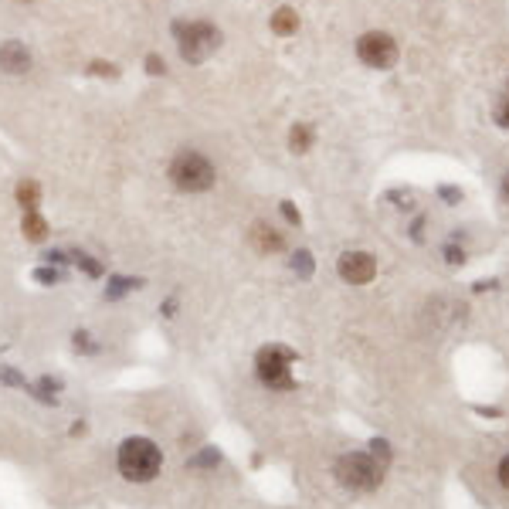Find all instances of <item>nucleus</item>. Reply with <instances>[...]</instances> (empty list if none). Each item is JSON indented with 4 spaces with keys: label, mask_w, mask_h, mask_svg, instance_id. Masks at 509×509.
Here are the masks:
<instances>
[{
    "label": "nucleus",
    "mask_w": 509,
    "mask_h": 509,
    "mask_svg": "<svg viewBox=\"0 0 509 509\" xmlns=\"http://www.w3.org/2000/svg\"><path fill=\"white\" fill-rule=\"evenodd\" d=\"M34 282L58 285V282H65V268H58V265H38V268H34Z\"/></svg>",
    "instance_id": "nucleus-19"
},
{
    "label": "nucleus",
    "mask_w": 509,
    "mask_h": 509,
    "mask_svg": "<svg viewBox=\"0 0 509 509\" xmlns=\"http://www.w3.org/2000/svg\"><path fill=\"white\" fill-rule=\"evenodd\" d=\"M116 469L126 482H153L163 469V451L153 438L146 434H133L126 438L119 451H116Z\"/></svg>",
    "instance_id": "nucleus-1"
},
{
    "label": "nucleus",
    "mask_w": 509,
    "mask_h": 509,
    "mask_svg": "<svg viewBox=\"0 0 509 509\" xmlns=\"http://www.w3.org/2000/svg\"><path fill=\"white\" fill-rule=\"evenodd\" d=\"M31 68V51L21 41H4L0 45V72L7 75H24Z\"/></svg>",
    "instance_id": "nucleus-9"
},
{
    "label": "nucleus",
    "mask_w": 509,
    "mask_h": 509,
    "mask_svg": "<svg viewBox=\"0 0 509 509\" xmlns=\"http://www.w3.org/2000/svg\"><path fill=\"white\" fill-rule=\"evenodd\" d=\"M221 465V451L214 445H204L197 455L187 459V469H217Z\"/></svg>",
    "instance_id": "nucleus-15"
},
{
    "label": "nucleus",
    "mask_w": 509,
    "mask_h": 509,
    "mask_svg": "<svg viewBox=\"0 0 509 509\" xmlns=\"http://www.w3.org/2000/svg\"><path fill=\"white\" fill-rule=\"evenodd\" d=\"M17 204H21L24 211H38V204H41V187H38V180H21V184H17Z\"/></svg>",
    "instance_id": "nucleus-14"
},
{
    "label": "nucleus",
    "mask_w": 509,
    "mask_h": 509,
    "mask_svg": "<svg viewBox=\"0 0 509 509\" xmlns=\"http://www.w3.org/2000/svg\"><path fill=\"white\" fill-rule=\"evenodd\" d=\"M292 363L295 354L289 346H262L258 356H255V373L268 390H295V377H292Z\"/></svg>",
    "instance_id": "nucleus-4"
},
{
    "label": "nucleus",
    "mask_w": 509,
    "mask_h": 509,
    "mask_svg": "<svg viewBox=\"0 0 509 509\" xmlns=\"http://www.w3.org/2000/svg\"><path fill=\"white\" fill-rule=\"evenodd\" d=\"M0 354H4V346H0Z\"/></svg>",
    "instance_id": "nucleus-34"
},
{
    "label": "nucleus",
    "mask_w": 509,
    "mask_h": 509,
    "mask_svg": "<svg viewBox=\"0 0 509 509\" xmlns=\"http://www.w3.org/2000/svg\"><path fill=\"white\" fill-rule=\"evenodd\" d=\"M445 258H448L451 265H462V262H465V251H459L455 245H448V248H445Z\"/></svg>",
    "instance_id": "nucleus-30"
},
{
    "label": "nucleus",
    "mask_w": 509,
    "mask_h": 509,
    "mask_svg": "<svg viewBox=\"0 0 509 509\" xmlns=\"http://www.w3.org/2000/svg\"><path fill=\"white\" fill-rule=\"evenodd\" d=\"M214 163L197 150H180V153L170 160V180L173 187H180L187 194H201L214 187Z\"/></svg>",
    "instance_id": "nucleus-3"
},
{
    "label": "nucleus",
    "mask_w": 509,
    "mask_h": 509,
    "mask_svg": "<svg viewBox=\"0 0 509 509\" xmlns=\"http://www.w3.org/2000/svg\"><path fill=\"white\" fill-rule=\"evenodd\" d=\"M333 472H336L339 486L350 489V493H373L384 482V465L377 462L371 451H346V455H339Z\"/></svg>",
    "instance_id": "nucleus-2"
},
{
    "label": "nucleus",
    "mask_w": 509,
    "mask_h": 509,
    "mask_svg": "<svg viewBox=\"0 0 509 509\" xmlns=\"http://www.w3.org/2000/svg\"><path fill=\"white\" fill-rule=\"evenodd\" d=\"M92 75H109V78H116V75H119V68H116V65H109V62H92Z\"/></svg>",
    "instance_id": "nucleus-25"
},
{
    "label": "nucleus",
    "mask_w": 509,
    "mask_h": 509,
    "mask_svg": "<svg viewBox=\"0 0 509 509\" xmlns=\"http://www.w3.org/2000/svg\"><path fill=\"white\" fill-rule=\"evenodd\" d=\"M146 72L150 75H167V62L160 55H146Z\"/></svg>",
    "instance_id": "nucleus-23"
},
{
    "label": "nucleus",
    "mask_w": 509,
    "mask_h": 509,
    "mask_svg": "<svg viewBox=\"0 0 509 509\" xmlns=\"http://www.w3.org/2000/svg\"><path fill=\"white\" fill-rule=\"evenodd\" d=\"M173 34L180 41V58L190 65H201L217 45H221V31H217L211 21H194V24H184L177 21L173 24Z\"/></svg>",
    "instance_id": "nucleus-5"
},
{
    "label": "nucleus",
    "mask_w": 509,
    "mask_h": 509,
    "mask_svg": "<svg viewBox=\"0 0 509 509\" xmlns=\"http://www.w3.org/2000/svg\"><path fill=\"white\" fill-rule=\"evenodd\" d=\"M371 455H373V459H377L381 465H384V469L390 465V445H387L384 438H373V442H371Z\"/></svg>",
    "instance_id": "nucleus-22"
},
{
    "label": "nucleus",
    "mask_w": 509,
    "mask_h": 509,
    "mask_svg": "<svg viewBox=\"0 0 509 509\" xmlns=\"http://www.w3.org/2000/svg\"><path fill=\"white\" fill-rule=\"evenodd\" d=\"M278 211H282V217H285L289 224H299V221H302V217H299V211H295V207H292L289 201H282V204H278Z\"/></svg>",
    "instance_id": "nucleus-27"
},
{
    "label": "nucleus",
    "mask_w": 509,
    "mask_h": 509,
    "mask_svg": "<svg viewBox=\"0 0 509 509\" xmlns=\"http://www.w3.org/2000/svg\"><path fill=\"white\" fill-rule=\"evenodd\" d=\"M496 123L503 126V129H509V85H506V99H503L499 109H496Z\"/></svg>",
    "instance_id": "nucleus-24"
},
{
    "label": "nucleus",
    "mask_w": 509,
    "mask_h": 509,
    "mask_svg": "<svg viewBox=\"0 0 509 509\" xmlns=\"http://www.w3.org/2000/svg\"><path fill=\"white\" fill-rule=\"evenodd\" d=\"M65 387V381L62 377H51V373H45V377H38L34 384H24V390L31 394L34 401H41V404H48V407H55L58 404V390Z\"/></svg>",
    "instance_id": "nucleus-10"
},
{
    "label": "nucleus",
    "mask_w": 509,
    "mask_h": 509,
    "mask_svg": "<svg viewBox=\"0 0 509 509\" xmlns=\"http://www.w3.org/2000/svg\"><path fill=\"white\" fill-rule=\"evenodd\" d=\"M272 31L282 34V38L295 34L299 31V14H295L292 7H278L275 14H272Z\"/></svg>",
    "instance_id": "nucleus-13"
},
{
    "label": "nucleus",
    "mask_w": 509,
    "mask_h": 509,
    "mask_svg": "<svg viewBox=\"0 0 509 509\" xmlns=\"http://www.w3.org/2000/svg\"><path fill=\"white\" fill-rule=\"evenodd\" d=\"M289 146H292V153H306L309 146H312V129H309V126H292Z\"/></svg>",
    "instance_id": "nucleus-17"
},
{
    "label": "nucleus",
    "mask_w": 509,
    "mask_h": 509,
    "mask_svg": "<svg viewBox=\"0 0 509 509\" xmlns=\"http://www.w3.org/2000/svg\"><path fill=\"white\" fill-rule=\"evenodd\" d=\"M72 350H75V354H82V356H95L102 346L92 339V333H89V329H75V333H72Z\"/></svg>",
    "instance_id": "nucleus-16"
},
{
    "label": "nucleus",
    "mask_w": 509,
    "mask_h": 509,
    "mask_svg": "<svg viewBox=\"0 0 509 509\" xmlns=\"http://www.w3.org/2000/svg\"><path fill=\"white\" fill-rule=\"evenodd\" d=\"M503 197L509 201V173H506V180H503Z\"/></svg>",
    "instance_id": "nucleus-33"
},
{
    "label": "nucleus",
    "mask_w": 509,
    "mask_h": 509,
    "mask_svg": "<svg viewBox=\"0 0 509 509\" xmlns=\"http://www.w3.org/2000/svg\"><path fill=\"white\" fill-rule=\"evenodd\" d=\"M45 265H58V268H65V265H68V255H65V251H45Z\"/></svg>",
    "instance_id": "nucleus-28"
},
{
    "label": "nucleus",
    "mask_w": 509,
    "mask_h": 509,
    "mask_svg": "<svg viewBox=\"0 0 509 509\" xmlns=\"http://www.w3.org/2000/svg\"><path fill=\"white\" fill-rule=\"evenodd\" d=\"M336 272L350 285H367L377 275V258H373L371 251H343L336 262Z\"/></svg>",
    "instance_id": "nucleus-7"
},
{
    "label": "nucleus",
    "mask_w": 509,
    "mask_h": 509,
    "mask_svg": "<svg viewBox=\"0 0 509 509\" xmlns=\"http://www.w3.org/2000/svg\"><path fill=\"white\" fill-rule=\"evenodd\" d=\"M0 384L4 387H24L28 384V377L21 371H14V367H7V363H0Z\"/></svg>",
    "instance_id": "nucleus-21"
},
{
    "label": "nucleus",
    "mask_w": 509,
    "mask_h": 509,
    "mask_svg": "<svg viewBox=\"0 0 509 509\" xmlns=\"http://www.w3.org/2000/svg\"><path fill=\"white\" fill-rule=\"evenodd\" d=\"M496 476H499V486H503V489H509V455H503V459H499Z\"/></svg>",
    "instance_id": "nucleus-26"
},
{
    "label": "nucleus",
    "mask_w": 509,
    "mask_h": 509,
    "mask_svg": "<svg viewBox=\"0 0 509 509\" xmlns=\"http://www.w3.org/2000/svg\"><path fill=\"white\" fill-rule=\"evenodd\" d=\"M248 245L255 248L258 255H275V251L285 248V234L278 231V228H272L268 221H255L248 228Z\"/></svg>",
    "instance_id": "nucleus-8"
},
{
    "label": "nucleus",
    "mask_w": 509,
    "mask_h": 509,
    "mask_svg": "<svg viewBox=\"0 0 509 509\" xmlns=\"http://www.w3.org/2000/svg\"><path fill=\"white\" fill-rule=\"evenodd\" d=\"M356 55H360V62L371 65V68H394V62H398V45H394L390 34L371 31L356 41Z\"/></svg>",
    "instance_id": "nucleus-6"
},
{
    "label": "nucleus",
    "mask_w": 509,
    "mask_h": 509,
    "mask_svg": "<svg viewBox=\"0 0 509 509\" xmlns=\"http://www.w3.org/2000/svg\"><path fill=\"white\" fill-rule=\"evenodd\" d=\"M72 258H75V265L82 268V272H85V275H92V278H102V275H106V268L95 262L92 255H85V251H72Z\"/></svg>",
    "instance_id": "nucleus-20"
},
{
    "label": "nucleus",
    "mask_w": 509,
    "mask_h": 509,
    "mask_svg": "<svg viewBox=\"0 0 509 509\" xmlns=\"http://www.w3.org/2000/svg\"><path fill=\"white\" fill-rule=\"evenodd\" d=\"M177 306H180V299H177V295H170L167 302H160V312H163L167 319H173V316H177Z\"/></svg>",
    "instance_id": "nucleus-29"
},
{
    "label": "nucleus",
    "mask_w": 509,
    "mask_h": 509,
    "mask_svg": "<svg viewBox=\"0 0 509 509\" xmlns=\"http://www.w3.org/2000/svg\"><path fill=\"white\" fill-rule=\"evenodd\" d=\"M289 265H292V272L299 278H309L312 275V268H316V265H312V255H309L306 248H299V251H292V258H289Z\"/></svg>",
    "instance_id": "nucleus-18"
},
{
    "label": "nucleus",
    "mask_w": 509,
    "mask_h": 509,
    "mask_svg": "<svg viewBox=\"0 0 509 509\" xmlns=\"http://www.w3.org/2000/svg\"><path fill=\"white\" fill-rule=\"evenodd\" d=\"M68 434H72V438H78V434H85V421H72V428H68Z\"/></svg>",
    "instance_id": "nucleus-32"
},
{
    "label": "nucleus",
    "mask_w": 509,
    "mask_h": 509,
    "mask_svg": "<svg viewBox=\"0 0 509 509\" xmlns=\"http://www.w3.org/2000/svg\"><path fill=\"white\" fill-rule=\"evenodd\" d=\"M442 197H448V204H459L462 190H455V187H442Z\"/></svg>",
    "instance_id": "nucleus-31"
},
{
    "label": "nucleus",
    "mask_w": 509,
    "mask_h": 509,
    "mask_svg": "<svg viewBox=\"0 0 509 509\" xmlns=\"http://www.w3.org/2000/svg\"><path fill=\"white\" fill-rule=\"evenodd\" d=\"M21 231L28 241H45L48 238V221L38 211H24V221H21Z\"/></svg>",
    "instance_id": "nucleus-12"
},
{
    "label": "nucleus",
    "mask_w": 509,
    "mask_h": 509,
    "mask_svg": "<svg viewBox=\"0 0 509 509\" xmlns=\"http://www.w3.org/2000/svg\"><path fill=\"white\" fill-rule=\"evenodd\" d=\"M143 285H146L143 278H133V275H109L102 295H106L109 302H116V299H123V295L136 292V289H143Z\"/></svg>",
    "instance_id": "nucleus-11"
}]
</instances>
